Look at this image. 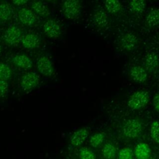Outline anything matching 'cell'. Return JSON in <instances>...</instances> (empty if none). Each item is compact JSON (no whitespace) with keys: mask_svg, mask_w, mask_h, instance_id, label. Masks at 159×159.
I'll return each instance as SVG.
<instances>
[{"mask_svg":"<svg viewBox=\"0 0 159 159\" xmlns=\"http://www.w3.org/2000/svg\"><path fill=\"white\" fill-rule=\"evenodd\" d=\"M142 130L141 122L136 119H129L124 124L122 132L124 135L129 139H134L138 137Z\"/></svg>","mask_w":159,"mask_h":159,"instance_id":"cell-1","label":"cell"},{"mask_svg":"<svg viewBox=\"0 0 159 159\" xmlns=\"http://www.w3.org/2000/svg\"><path fill=\"white\" fill-rule=\"evenodd\" d=\"M81 8L80 1L76 0L65 1L62 4V12L64 16L69 19L78 17L81 12Z\"/></svg>","mask_w":159,"mask_h":159,"instance_id":"cell-2","label":"cell"},{"mask_svg":"<svg viewBox=\"0 0 159 159\" xmlns=\"http://www.w3.org/2000/svg\"><path fill=\"white\" fill-rule=\"evenodd\" d=\"M149 101L148 93L145 91H138L135 92L128 101V106L132 109H139L144 107Z\"/></svg>","mask_w":159,"mask_h":159,"instance_id":"cell-3","label":"cell"},{"mask_svg":"<svg viewBox=\"0 0 159 159\" xmlns=\"http://www.w3.org/2000/svg\"><path fill=\"white\" fill-rule=\"evenodd\" d=\"M22 32L16 26L9 27L4 34V41L9 45H16L21 40Z\"/></svg>","mask_w":159,"mask_h":159,"instance_id":"cell-4","label":"cell"},{"mask_svg":"<svg viewBox=\"0 0 159 159\" xmlns=\"http://www.w3.org/2000/svg\"><path fill=\"white\" fill-rule=\"evenodd\" d=\"M39 84V77L35 73L28 72L20 80V86L25 91L32 90Z\"/></svg>","mask_w":159,"mask_h":159,"instance_id":"cell-5","label":"cell"},{"mask_svg":"<svg viewBox=\"0 0 159 159\" xmlns=\"http://www.w3.org/2000/svg\"><path fill=\"white\" fill-rule=\"evenodd\" d=\"M39 72L45 76H50L54 73V67L51 60L47 57H40L37 62Z\"/></svg>","mask_w":159,"mask_h":159,"instance_id":"cell-6","label":"cell"},{"mask_svg":"<svg viewBox=\"0 0 159 159\" xmlns=\"http://www.w3.org/2000/svg\"><path fill=\"white\" fill-rule=\"evenodd\" d=\"M139 43V40L137 36L130 32L125 34L120 40V45L122 49L127 51H130L134 49Z\"/></svg>","mask_w":159,"mask_h":159,"instance_id":"cell-7","label":"cell"},{"mask_svg":"<svg viewBox=\"0 0 159 159\" xmlns=\"http://www.w3.org/2000/svg\"><path fill=\"white\" fill-rule=\"evenodd\" d=\"M44 34L49 38L56 39L60 35L61 29L59 24L54 20L50 19L45 22L43 27Z\"/></svg>","mask_w":159,"mask_h":159,"instance_id":"cell-8","label":"cell"},{"mask_svg":"<svg viewBox=\"0 0 159 159\" xmlns=\"http://www.w3.org/2000/svg\"><path fill=\"white\" fill-rule=\"evenodd\" d=\"M19 20L27 26H32L36 21V17L34 13L30 9L22 8L18 12Z\"/></svg>","mask_w":159,"mask_h":159,"instance_id":"cell-9","label":"cell"},{"mask_svg":"<svg viewBox=\"0 0 159 159\" xmlns=\"http://www.w3.org/2000/svg\"><path fill=\"white\" fill-rule=\"evenodd\" d=\"M88 135V131L86 128H81L76 130L70 137V143L75 147L81 145Z\"/></svg>","mask_w":159,"mask_h":159,"instance_id":"cell-10","label":"cell"},{"mask_svg":"<svg viewBox=\"0 0 159 159\" xmlns=\"http://www.w3.org/2000/svg\"><path fill=\"white\" fill-rule=\"evenodd\" d=\"M93 21L96 27L99 28H104L108 24L107 15L103 10H96L93 13Z\"/></svg>","mask_w":159,"mask_h":159,"instance_id":"cell-11","label":"cell"},{"mask_svg":"<svg viewBox=\"0 0 159 159\" xmlns=\"http://www.w3.org/2000/svg\"><path fill=\"white\" fill-rule=\"evenodd\" d=\"M130 75L132 80L138 83H143L147 79L145 70L139 66H134L130 70Z\"/></svg>","mask_w":159,"mask_h":159,"instance_id":"cell-12","label":"cell"},{"mask_svg":"<svg viewBox=\"0 0 159 159\" xmlns=\"http://www.w3.org/2000/svg\"><path fill=\"white\" fill-rule=\"evenodd\" d=\"M39 37L34 34H29L21 39V42L23 47L27 49H33L36 48L39 44Z\"/></svg>","mask_w":159,"mask_h":159,"instance_id":"cell-13","label":"cell"},{"mask_svg":"<svg viewBox=\"0 0 159 159\" xmlns=\"http://www.w3.org/2000/svg\"><path fill=\"white\" fill-rule=\"evenodd\" d=\"M12 60L17 66L23 69L30 68L33 65L32 60L24 54L17 55L12 58Z\"/></svg>","mask_w":159,"mask_h":159,"instance_id":"cell-14","label":"cell"},{"mask_svg":"<svg viewBox=\"0 0 159 159\" xmlns=\"http://www.w3.org/2000/svg\"><path fill=\"white\" fill-rule=\"evenodd\" d=\"M134 153L138 159H145L150 156L151 150L147 143H139L136 145Z\"/></svg>","mask_w":159,"mask_h":159,"instance_id":"cell-15","label":"cell"},{"mask_svg":"<svg viewBox=\"0 0 159 159\" xmlns=\"http://www.w3.org/2000/svg\"><path fill=\"white\" fill-rule=\"evenodd\" d=\"M32 9L39 16L42 17H46L49 15L50 11L47 6L43 2L40 1H33L31 4Z\"/></svg>","mask_w":159,"mask_h":159,"instance_id":"cell-16","label":"cell"},{"mask_svg":"<svg viewBox=\"0 0 159 159\" xmlns=\"http://www.w3.org/2000/svg\"><path fill=\"white\" fill-rule=\"evenodd\" d=\"M146 24L150 27H153L159 24V9H152L146 17Z\"/></svg>","mask_w":159,"mask_h":159,"instance_id":"cell-17","label":"cell"},{"mask_svg":"<svg viewBox=\"0 0 159 159\" xmlns=\"http://www.w3.org/2000/svg\"><path fill=\"white\" fill-rule=\"evenodd\" d=\"M159 60L157 54L154 52H149L145 56V64L146 67L150 70H153L157 68L158 65Z\"/></svg>","mask_w":159,"mask_h":159,"instance_id":"cell-18","label":"cell"},{"mask_svg":"<svg viewBox=\"0 0 159 159\" xmlns=\"http://www.w3.org/2000/svg\"><path fill=\"white\" fill-rule=\"evenodd\" d=\"M104 6L110 13L116 14L121 11L122 4L118 1L107 0L104 2Z\"/></svg>","mask_w":159,"mask_h":159,"instance_id":"cell-19","label":"cell"},{"mask_svg":"<svg viewBox=\"0 0 159 159\" xmlns=\"http://www.w3.org/2000/svg\"><path fill=\"white\" fill-rule=\"evenodd\" d=\"M102 153L105 159H113L116 154V148L112 143H106L102 150Z\"/></svg>","mask_w":159,"mask_h":159,"instance_id":"cell-20","label":"cell"},{"mask_svg":"<svg viewBox=\"0 0 159 159\" xmlns=\"http://www.w3.org/2000/svg\"><path fill=\"white\" fill-rule=\"evenodd\" d=\"M131 11L135 13L139 14L143 11L145 7V1L143 0H134L129 3Z\"/></svg>","mask_w":159,"mask_h":159,"instance_id":"cell-21","label":"cell"},{"mask_svg":"<svg viewBox=\"0 0 159 159\" xmlns=\"http://www.w3.org/2000/svg\"><path fill=\"white\" fill-rule=\"evenodd\" d=\"M12 14L11 7L7 4H0V19L2 20H8Z\"/></svg>","mask_w":159,"mask_h":159,"instance_id":"cell-22","label":"cell"},{"mask_svg":"<svg viewBox=\"0 0 159 159\" xmlns=\"http://www.w3.org/2000/svg\"><path fill=\"white\" fill-rule=\"evenodd\" d=\"M12 75L10 67L4 63H0V80H6L9 79Z\"/></svg>","mask_w":159,"mask_h":159,"instance_id":"cell-23","label":"cell"},{"mask_svg":"<svg viewBox=\"0 0 159 159\" xmlns=\"http://www.w3.org/2000/svg\"><path fill=\"white\" fill-rule=\"evenodd\" d=\"M105 137V134L102 132H98L93 135L90 138V144L93 147L99 146L103 142Z\"/></svg>","mask_w":159,"mask_h":159,"instance_id":"cell-24","label":"cell"},{"mask_svg":"<svg viewBox=\"0 0 159 159\" xmlns=\"http://www.w3.org/2000/svg\"><path fill=\"white\" fill-rule=\"evenodd\" d=\"M150 135L153 140L159 143V121H154L150 126Z\"/></svg>","mask_w":159,"mask_h":159,"instance_id":"cell-25","label":"cell"},{"mask_svg":"<svg viewBox=\"0 0 159 159\" xmlns=\"http://www.w3.org/2000/svg\"><path fill=\"white\" fill-rule=\"evenodd\" d=\"M80 159H95L94 152L87 147H82L79 152Z\"/></svg>","mask_w":159,"mask_h":159,"instance_id":"cell-26","label":"cell"},{"mask_svg":"<svg viewBox=\"0 0 159 159\" xmlns=\"http://www.w3.org/2000/svg\"><path fill=\"white\" fill-rule=\"evenodd\" d=\"M119 159H133L132 151L128 147L122 148L119 152Z\"/></svg>","mask_w":159,"mask_h":159,"instance_id":"cell-27","label":"cell"},{"mask_svg":"<svg viewBox=\"0 0 159 159\" xmlns=\"http://www.w3.org/2000/svg\"><path fill=\"white\" fill-rule=\"evenodd\" d=\"M8 89V84L4 80H0V97L6 95Z\"/></svg>","mask_w":159,"mask_h":159,"instance_id":"cell-28","label":"cell"},{"mask_svg":"<svg viewBox=\"0 0 159 159\" xmlns=\"http://www.w3.org/2000/svg\"><path fill=\"white\" fill-rule=\"evenodd\" d=\"M153 102V106L155 109L159 112V94H157L154 97Z\"/></svg>","mask_w":159,"mask_h":159,"instance_id":"cell-29","label":"cell"},{"mask_svg":"<svg viewBox=\"0 0 159 159\" xmlns=\"http://www.w3.org/2000/svg\"><path fill=\"white\" fill-rule=\"evenodd\" d=\"M27 2H28L27 1H23V0H17V1H12V2L16 6H22L24 4H26Z\"/></svg>","mask_w":159,"mask_h":159,"instance_id":"cell-30","label":"cell"},{"mask_svg":"<svg viewBox=\"0 0 159 159\" xmlns=\"http://www.w3.org/2000/svg\"><path fill=\"white\" fill-rule=\"evenodd\" d=\"M145 159H155V158L154 157H148V158H145Z\"/></svg>","mask_w":159,"mask_h":159,"instance_id":"cell-31","label":"cell"},{"mask_svg":"<svg viewBox=\"0 0 159 159\" xmlns=\"http://www.w3.org/2000/svg\"><path fill=\"white\" fill-rule=\"evenodd\" d=\"M1 47L0 45V53H1Z\"/></svg>","mask_w":159,"mask_h":159,"instance_id":"cell-32","label":"cell"}]
</instances>
